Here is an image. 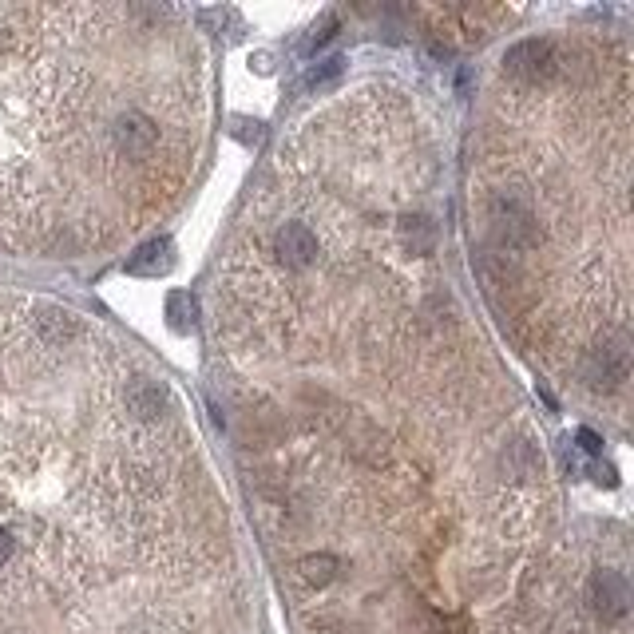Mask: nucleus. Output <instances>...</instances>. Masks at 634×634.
I'll return each instance as SVG.
<instances>
[{
	"instance_id": "1",
	"label": "nucleus",
	"mask_w": 634,
	"mask_h": 634,
	"mask_svg": "<svg viewBox=\"0 0 634 634\" xmlns=\"http://www.w3.org/2000/svg\"><path fill=\"white\" fill-rule=\"evenodd\" d=\"M488 222L496 230V238L512 250H531L539 246V218L531 211L520 195H508L500 191L492 203H488Z\"/></svg>"
},
{
	"instance_id": "2",
	"label": "nucleus",
	"mask_w": 634,
	"mask_h": 634,
	"mask_svg": "<svg viewBox=\"0 0 634 634\" xmlns=\"http://www.w3.org/2000/svg\"><path fill=\"white\" fill-rule=\"evenodd\" d=\"M555 68H559V56L547 40H524V44L504 52V72L524 80V84H539V80L555 76Z\"/></svg>"
},
{
	"instance_id": "3",
	"label": "nucleus",
	"mask_w": 634,
	"mask_h": 634,
	"mask_svg": "<svg viewBox=\"0 0 634 634\" xmlns=\"http://www.w3.org/2000/svg\"><path fill=\"white\" fill-rule=\"evenodd\" d=\"M111 143H115V151H119V155H127V159H147V155L155 151V143H159V127H155L147 115L127 111V115H119V119H115V127H111Z\"/></svg>"
},
{
	"instance_id": "4",
	"label": "nucleus",
	"mask_w": 634,
	"mask_h": 634,
	"mask_svg": "<svg viewBox=\"0 0 634 634\" xmlns=\"http://www.w3.org/2000/svg\"><path fill=\"white\" fill-rule=\"evenodd\" d=\"M627 369H631V361H627V345L623 341L619 345H599L583 361V381L595 385V389H619L627 381Z\"/></svg>"
},
{
	"instance_id": "5",
	"label": "nucleus",
	"mask_w": 634,
	"mask_h": 634,
	"mask_svg": "<svg viewBox=\"0 0 634 634\" xmlns=\"http://www.w3.org/2000/svg\"><path fill=\"white\" fill-rule=\"evenodd\" d=\"M591 603H595V611H599L603 619H611V623L627 619V611H631V587H627V579H623L619 571H599V575L591 579Z\"/></svg>"
},
{
	"instance_id": "6",
	"label": "nucleus",
	"mask_w": 634,
	"mask_h": 634,
	"mask_svg": "<svg viewBox=\"0 0 634 634\" xmlns=\"http://www.w3.org/2000/svg\"><path fill=\"white\" fill-rule=\"evenodd\" d=\"M274 250H278V258H282L290 270H306V266H314V258H317L314 230L302 226V222H286V226L278 230V238H274Z\"/></svg>"
},
{
	"instance_id": "7",
	"label": "nucleus",
	"mask_w": 634,
	"mask_h": 634,
	"mask_svg": "<svg viewBox=\"0 0 634 634\" xmlns=\"http://www.w3.org/2000/svg\"><path fill=\"white\" fill-rule=\"evenodd\" d=\"M167 405H171V397H167V389H163L159 381H135V385L127 389V409H131L139 421L163 417Z\"/></svg>"
},
{
	"instance_id": "8",
	"label": "nucleus",
	"mask_w": 634,
	"mask_h": 634,
	"mask_svg": "<svg viewBox=\"0 0 634 634\" xmlns=\"http://www.w3.org/2000/svg\"><path fill=\"white\" fill-rule=\"evenodd\" d=\"M127 270L139 274V278H159V274H167V270H171V242H167V238L143 242V246L127 258Z\"/></svg>"
},
{
	"instance_id": "9",
	"label": "nucleus",
	"mask_w": 634,
	"mask_h": 634,
	"mask_svg": "<svg viewBox=\"0 0 634 634\" xmlns=\"http://www.w3.org/2000/svg\"><path fill=\"white\" fill-rule=\"evenodd\" d=\"M401 238H405V246H409L413 254H428L432 242H436V226H432L424 214H413V218L401 222Z\"/></svg>"
},
{
	"instance_id": "10",
	"label": "nucleus",
	"mask_w": 634,
	"mask_h": 634,
	"mask_svg": "<svg viewBox=\"0 0 634 634\" xmlns=\"http://www.w3.org/2000/svg\"><path fill=\"white\" fill-rule=\"evenodd\" d=\"M36 329H40L48 341H64V337H72V333H76V317L68 314V310L44 306L40 317H36Z\"/></svg>"
},
{
	"instance_id": "11",
	"label": "nucleus",
	"mask_w": 634,
	"mask_h": 634,
	"mask_svg": "<svg viewBox=\"0 0 634 634\" xmlns=\"http://www.w3.org/2000/svg\"><path fill=\"white\" fill-rule=\"evenodd\" d=\"M504 464L520 476V480H531V476H543V456L531 448V444H512L508 448V456H504Z\"/></svg>"
},
{
	"instance_id": "12",
	"label": "nucleus",
	"mask_w": 634,
	"mask_h": 634,
	"mask_svg": "<svg viewBox=\"0 0 634 634\" xmlns=\"http://www.w3.org/2000/svg\"><path fill=\"white\" fill-rule=\"evenodd\" d=\"M167 317H171V329H191V321H195V298L191 294H183V290H175L171 298H167Z\"/></svg>"
},
{
	"instance_id": "13",
	"label": "nucleus",
	"mask_w": 634,
	"mask_h": 634,
	"mask_svg": "<svg viewBox=\"0 0 634 634\" xmlns=\"http://www.w3.org/2000/svg\"><path fill=\"white\" fill-rule=\"evenodd\" d=\"M333 571H337V559H333V555H310V559H302V579H306L310 587H325V583L333 579Z\"/></svg>"
},
{
	"instance_id": "14",
	"label": "nucleus",
	"mask_w": 634,
	"mask_h": 634,
	"mask_svg": "<svg viewBox=\"0 0 634 634\" xmlns=\"http://www.w3.org/2000/svg\"><path fill=\"white\" fill-rule=\"evenodd\" d=\"M341 72H345V56H329V60H321V68L310 72V88H329V84H337L341 80Z\"/></svg>"
},
{
	"instance_id": "15",
	"label": "nucleus",
	"mask_w": 634,
	"mask_h": 634,
	"mask_svg": "<svg viewBox=\"0 0 634 634\" xmlns=\"http://www.w3.org/2000/svg\"><path fill=\"white\" fill-rule=\"evenodd\" d=\"M579 444H583V452H591V456L603 452V440H599V432H591V428H579Z\"/></svg>"
},
{
	"instance_id": "16",
	"label": "nucleus",
	"mask_w": 634,
	"mask_h": 634,
	"mask_svg": "<svg viewBox=\"0 0 634 634\" xmlns=\"http://www.w3.org/2000/svg\"><path fill=\"white\" fill-rule=\"evenodd\" d=\"M12 555H16V539H12V531L8 528H0V567H4Z\"/></svg>"
}]
</instances>
